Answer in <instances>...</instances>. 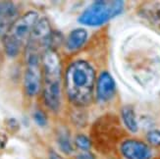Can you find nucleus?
Segmentation results:
<instances>
[{"label": "nucleus", "mask_w": 160, "mask_h": 159, "mask_svg": "<svg viewBox=\"0 0 160 159\" xmlns=\"http://www.w3.org/2000/svg\"><path fill=\"white\" fill-rule=\"evenodd\" d=\"M95 86V72L85 60H76L65 72V88L68 98L76 106L83 107L92 100Z\"/></svg>", "instance_id": "obj_1"}, {"label": "nucleus", "mask_w": 160, "mask_h": 159, "mask_svg": "<svg viewBox=\"0 0 160 159\" xmlns=\"http://www.w3.org/2000/svg\"><path fill=\"white\" fill-rule=\"evenodd\" d=\"M43 67V99L52 111H57L61 103V62L54 49L47 50L41 58Z\"/></svg>", "instance_id": "obj_2"}, {"label": "nucleus", "mask_w": 160, "mask_h": 159, "mask_svg": "<svg viewBox=\"0 0 160 159\" xmlns=\"http://www.w3.org/2000/svg\"><path fill=\"white\" fill-rule=\"evenodd\" d=\"M38 21V14L36 11H29L19 17L3 36V45L9 57H16L28 41Z\"/></svg>", "instance_id": "obj_3"}, {"label": "nucleus", "mask_w": 160, "mask_h": 159, "mask_svg": "<svg viewBox=\"0 0 160 159\" xmlns=\"http://www.w3.org/2000/svg\"><path fill=\"white\" fill-rule=\"evenodd\" d=\"M124 10L121 0H98L90 4L78 18L79 23L88 27L102 26Z\"/></svg>", "instance_id": "obj_4"}, {"label": "nucleus", "mask_w": 160, "mask_h": 159, "mask_svg": "<svg viewBox=\"0 0 160 159\" xmlns=\"http://www.w3.org/2000/svg\"><path fill=\"white\" fill-rule=\"evenodd\" d=\"M53 32L46 18L38 19L26 46V61H40L43 54L52 49Z\"/></svg>", "instance_id": "obj_5"}, {"label": "nucleus", "mask_w": 160, "mask_h": 159, "mask_svg": "<svg viewBox=\"0 0 160 159\" xmlns=\"http://www.w3.org/2000/svg\"><path fill=\"white\" fill-rule=\"evenodd\" d=\"M40 61L27 62V69L24 76L25 92L29 96L37 95L41 88V70L39 66Z\"/></svg>", "instance_id": "obj_6"}, {"label": "nucleus", "mask_w": 160, "mask_h": 159, "mask_svg": "<svg viewBox=\"0 0 160 159\" xmlns=\"http://www.w3.org/2000/svg\"><path fill=\"white\" fill-rule=\"evenodd\" d=\"M121 153L126 159H150L152 152L147 143L138 140H127L121 144Z\"/></svg>", "instance_id": "obj_7"}, {"label": "nucleus", "mask_w": 160, "mask_h": 159, "mask_svg": "<svg viewBox=\"0 0 160 159\" xmlns=\"http://www.w3.org/2000/svg\"><path fill=\"white\" fill-rule=\"evenodd\" d=\"M96 96L101 102L113 98L116 92V82L108 72H102L96 81Z\"/></svg>", "instance_id": "obj_8"}, {"label": "nucleus", "mask_w": 160, "mask_h": 159, "mask_svg": "<svg viewBox=\"0 0 160 159\" xmlns=\"http://www.w3.org/2000/svg\"><path fill=\"white\" fill-rule=\"evenodd\" d=\"M88 39V32L85 29H75L73 30L67 37L66 40V47L68 50L75 51L81 48L86 43Z\"/></svg>", "instance_id": "obj_9"}, {"label": "nucleus", "mask_w": 160, "mask_h": 159, "mask_svg": "<svg viewBox=\"0 0 160 159\" xmlns=\"http://www.w3.org/2000/svg\"><path fill=\"white\" fill-rule=\"evenodd\" d=\"M122 120L124 122V125L132 133H136L138 131V122L135 110L132 106H125L121 110Z\"/></svg>", "instance_id": "obj_10"}, {"label": "nucleus", "mask_w": 160, "mask_h": 159, "mask_svg": "<svg viewBox=\"0 0 160 159\" xmlns=\"http://www.w3.org/2000/svg\"><path fill=\"white\" fill-rule=\"evenodd\" d=\"M143 14L150 22L160 26V4L147 6L143 10Z\"/></svg>", "instance_id": "obj_11"}, {"label": "nucleus", "mask_w": 160, "mask_h": 159, "mask_svg": "<svg viewBox=\"0 0 160 159\" xmlns=\"http://www.w3.org/2000/svg\"><path fill=\"white\" fill-rule=\"evenodd\" d=\"M58 144L60 149L66 154H70L73 151V147L70 141V137L66 133H60L58 136Z\"/></svg>", "instance_id": "obj_12"}, {"label": "nucleus", "mask_w": 160, "mask_h": 159, "mask_svg": "<svg viewBox=\"0 0 160 159\" xmlns=\"http://www.w3.org/2000/svg\"><path fill=\"white\" fill-rule=\"evenodd\" d=\"M75 142H76V146L83 151H88V150H89L90 147H92V142H90V140L88 137L83 136V135L77 136V137H76V140H75Z\"/></svg>", "instance_id": "obj_13"}, {"label": "nucleus", "mask_w": 160, "mask_h": 159, "mask_svg": "<svg viewBox=\"0 0 160 159\" xmlns=\"http://www.w3.org/2000/svg\"><path fill=\"white\" fill-rule=\"evenodd\" d=\"M147 139L152 146H160V130L149 131L147 135Z\"/></svg>", "instance_id": "obj_14"}, {"label": "nucleus", "mask_w": 160, "mask_h": 159, "mask_svg": "<svg viewBox=\"0 0 160 159\" xmlns=\"http://www.w3.org/2000/svg\"><path fill=\"white\" fill-rule=\"evenodd\" d=\"M33 120L40 127H44L47 124V118L45 114L42 111H39V110L33 113Z\"/></svg>", "instance_id": "obj_15"}, {"label": "nucleus", "mask_w": 160, "mask_h": 159, "mask_svg": "<svg viewBox=\"0 0 160 159\" xmlns=\"http://www.w3.org/2000/svg\"><path fill=\"white\" fill-rule=\"evenodd\" d=\"M11 4H12V2H9V1L0 2V17H1L7 10H8V8L10 7Z\"/></svg>", "instance_id": "obj_16"}, {"label": "nucleus", "mask_w": 160, "mask_h": 159, "mask_svg": "<svg viewBox=\"0 0 160 159\" xmlns=\"http://www.w3.org/2000/svg\"><path fill=\"white\" fill-rule=\"evenodd\" d=\"M79 158L80 159H93L92 155L90 154V153H82V154L80 155Z\"/></svg>", "instance_id": "obj_17"}, {"label": "nucleus", "mask_w": 160, "mask_h": 159, "mask_svg": "<svg viewBox=\"0 0 160 159\" xmlns=\"http://www.w3.org/2000/svg\"><path fill=\"white\" fill-rule=\"evenodd\" d=\"M50 159H62L59 155H57L55 152H51L50 154Z\"/></svg>", "instance_id": "obj_18"}]
</instances>
